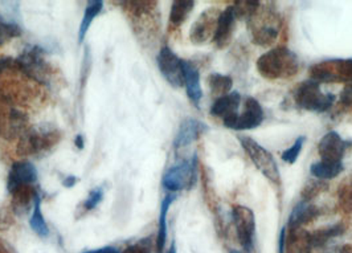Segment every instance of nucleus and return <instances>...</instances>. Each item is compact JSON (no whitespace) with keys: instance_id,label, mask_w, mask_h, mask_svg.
<instances>
[{"instance_id":"obj_41","label":"nucleus","mask_w":352,"mask_h":253,"mask_svg":"<svg viewBox=\"0 0 352 253\" xmlns=\"http://www.w3.org/2000/svg\"><path fill=\"white\" fill-rule=\"evenodd\" d=\"M229 253H247V252H241V251H236V250H230Z\"/></svg>"},{"instance_id":"obj_37","label":"nucleus","mask_w":352,"mask_h":253,"mask_svg":"<svg viewBox=\"0 0 352 253\" xmlns=\"http://www.w3.org/2000/svg\"><path fill=\"white\" fill-rule=\"evenodd\" d=\"M82 253H121L117 248L114 247H104V248H98V250H93V251H87Z\"/></svg>"},{"instance_id":"obj_24","label":"nucleus","mask_w":352,"mask_h":253,"mask_svg":"<svg viewBox=\"0 0 352 253\" xmlns=\"http://www.w3.org/2000/svg\"><path fill=\"white\" fill-rule=\"evenodd\" d=\"M102 8H104V3L101 0H93L87 4L84 16L81 20V24H80V30H78V43L84 41V38L88 34V30L90 28V24L101 14Z\"/></svg>"},{"instance_id":"obj_12","label":"nucleus","mask_w":352,"mask_h":253,"mask_svg":"<svg viewBox=\"0 0 352 253\" xmlns=\"http://www.w3.org/2000/svg\"><path fill=\"white\" fill-rule=\"evenodd\" d=\"M157 63L162 76L171 87L180 88L184 85L183 60L179 58L171 48L163 47L157 57Z\"/></svg>"},{"instance_id":"obj_10","label":"nucleus","mask_w":352,"mask_h":253,"mask_svg":"<svg viewBox=\"0 0 352 253\" xmlns=\"http://www.w3.org/2000/svg\"><path fill=\"white\" fill-rule=\"evenodd\" d=\"M232 219L244 252L252 253L256 237V220L253 211L244 206H236L232 211Z\"/></svg>"},{"instance_id":"obj_7","label":"nucleus","mask_w":352,"mask_h":253,"mask_svg":"<svg viewBox=\"0 0 352 253\" xmlns=\"http://www.w3.org/2000/svg\"><path fill=\"white\" fill-rule=\"evenodd\" d=\"M28 129V118L16 105L0 96V135L7 140L20 138Z\"/></svg>"},{"instance_id":"obj_33","label":"nucleus","mask_w":352,"mask_h":253,"mask_svg":"<svg viewBox=\"0 0 352 253\" xmlns=\"http://www.w3.org/2000/svg\"><path fill=\"white\" fill-rule=\"evenodd\" d=\"M104 199V190L101 187L94 188L90 191L88 198L84 201V208L87 211H91L100 206V203Z\"/></svg>"},{"instance_id":"obj_6","label":"nucleus","mask_w":352,"mask_h":253,"mask_svg":"<svg viewBox=\"0 0 352 253\" xmlns=\"http://www.w3.org/2000/svg\"><path fill=\"white\" fill-rule=\"evenodd\" d=\"M19 68L38 85H48L51 68L44 58V54L38 47H30L23 51L16 60Z\"/></svg>"},{"instance_id":"obj_11","label":"nucleus","mask_w":352,"mask_h":253,"mask_svg":"<svg viewBox=\"0 0 352 253\" xmlns=\"http://www.w3.org/2000/svg\"><path fill=\"white\" fill-rule=\"evenodd\" d=\"M264 121V110L261 104L253 98L248 97L241 114H234L224 120V126L232 130H252L260 126Z\"/></svg>"},{"instance_id":"obj_8","label":"nucleus","mask_w":352,"mask_h":253,"mask_svg":"<svg viewBox=\"0 0 352 253\" xmlns=\"http://www.w3.org/2000/svg\"><path fill=\"white\" fill-rule=\"evenodd\" d=\"M197 163L196 157L188 161H182L175 166L170 167L162 179V184L171 194L186 188H191L196 181Z\"/></svg>"},{"instance_id":"obj_26","label":"nucleus","mask_w":352,"mask_h":253,"mask_svg":"<svg viewBox=\"0 0 352 253\" xmlns=\"http://www.w3.org/2000/svg\"><path fill=\"white\" fill-rule=\"evenodd\" d=\"M195 1L192 0H176L171 6V12H170V23L174 27L182 25L191 11L194 10Z\"/></svg>"},{"instance_id":"obj_3","label":"nucleus","mask_w":352,"mask_h":253,"mask_svg":"<svg viewBox=\"0 0 352 253\" xmlns=\"http://www.w3.org/2000/svg\"><path fill=\"white\" fill-rule=\"evenodd\" d=\"M294 101L297 107L307 111L324 113L334 105L335 96L331 93H324L320 89V84L309 80L303 81L294 91Z\"/></svg>"},{"instance_id":"obj_4","label":"nucleus","mask_w":352,"mask_h":253,"mask_svg":"<svg viewBox=\"0 0 352 253\" xmlns=\"http://www.w3.org/2000/svg\"><path fill=\"white\" fill-rule=\"evenodd\" d=\"M239 141L244 151L247 153L248 157L250 158V161L258 168V171L265 178L272 183L278 184L281 182V174L278 170V164L272 155V153H269L264 146L260 145L249 137H240Z\"/></svg>"},{"instance_id":"obj_23","label":"nucleus","mask_w":352,"mask_h":253,"mask_svg":"<svg viewBox=\"0 0 352 253\" xmlns=\"http://www.w3.org/2000/svg\"><path fill=\"white\" fill-rule=\"evenodd\" d=\"M175 194H167L160 204V215H159L158 235H157V252L163 253L166 241H167V215L171 204L175 200Z\"/></svg>"},{"instance_id":"obj_29","label":"nucleus","mask_w":352,"mask_h":253,"mask_svg":"<svg viewBox=\"0 0 352 253\" xmlns=\"http://www.w3.org/2000/svg\"><path fill=\"white\" fill-rule=\"evenodd\" d=\"M338 200H339L340 208L344 212L352 214V175L347 177L340 183L338 188Z\"/></svg>"},{"instance_id":"obj_36","label":"nucleus","mask_w":352,"mask_h":253,"mask_svg":"<svg viewBox=\"0 0 352 253\" xmlns=\"http://www.w3.org/2000/svg\"><path fill=\"white\" fill-rule=\"evenodd\" d=\"M0 253H16L15 250L6 240L0 239Z\"/></svg>"},{"instance_id":"obj_42","label":"nucleus","mask_w":352,"mask_h":253,"mask_svg":"<svg viewBox=\"0 0 352 253\" xmlns=\"http://www.w3.org/2000/svg\"><path fill=\"white\" fill-rule=\"evenodd\" d=\"M340 253H347V252H346V250H342V251H340Z\"/></svg>"},{"instance_id":"obj_22","label":"nucleus","mask_w":352,"mask_h":253,"mask_svg":"<svg viewBox=\"0 0 352 253\" xmlns=\"http://www.w3.org/2000/svg\"><path fill=\"white\" fill-rule=\"evenodd\" d=\"M11 195H12V207L15 212L24 214L27 212V210H30L32 204H35L36 197L38 194L31 184H25V186L18 187L14 192H11Z\"/></svg>"},{"instance_id":"obj_21","label":"nucleus","mask_w":352,"mask_h":253,"mask_svg":"<svg viewBox=\"0 0 352 253\" xmlns=\"http://www.w3.org/2000/svg\"><path fill=\"white\" fill-rule=\"evenodd\" d=\"M241 102V94L239 91H230L228 94L216 98V101L212 104L211 114L214 117L227 120L229 117L239 113Z\"/></svg>"},{"instance_id":"obj_38","label":"nucleus","mask_w":352,"mask_h":253,"mask_svg":"<svg viewBox=\"0 0 352 253\" xmlns=\"http://www.w3.org/2000/svg\"><path fill=\"white\" fill-rule=\"evenodd\" d=\"M76 182H77V178L69 177V178H67V179L64 181V186H65L67 188H71V187H73V186L76 184Z\"/></svg>"},{"instance_id":"obj_27","label":"nucleus","mask_w":352,"mask_h":253,"mask_svg":"<svg viewBox=\"0 0 352 253\" xmlns=\"http://www.w3.org/2000/svg\"><path fill=\"white\" fill-rule=\"evenodd\" d=\"M30 226L34 230L36 235L40 236V237H48L50 236L48 224H47L45 217L41 212V198H40V195L36 197L32 217L30 219Z\"/></svg>"},{"instance_id":"obj_1","label":"nucleus","mask_w":352,"mask_h":253,"mask_svg":"<svg viewBox=\"0 0 352 253\" xmlns=\"http://www.w3.org/2000/svg\"><path fill=\"white\" fill-rule=\"evenodd\" d=\"M298 56L285 47L270 50L257 61V71L266 80H287L300 72Z\"/></svg>"},{"instance_id":"obj_2","label":"nucleus","mask_w":352,"mask_h":253,"mask_svg":"<svg viewBox=\"0 0 352 253\" xmlns=\"http://www.w3.org/2000/svg\"><path fill=\"white\" fill-rule=\"evenodd\" d=\"M252 40L261 47H269L276 43L281 30V18L274 8L260 3L258 8L248 18Z\"/></svg>"},{"instance_id":"obj_32","label":"nucleus","mask_w":352,"mask_h":253,"mask_svg":"<svg viewBox=\"0 0 352 253\" xmlns=\"http://www.w3.org/2000/svg\"><path fill=\"white\" fill-rule=\"evenodd\" d=\"M305 142H306L305 137H298L293 145L290 146L289 148H286L285 151H282V161L289 163V164H294L297 162Z\"/></svg>"},{"instance_id":"obj_35","label":"nucleus","mask_w":352,"mask_h":253,"mask_svg":"<svg viewBox=\"0 0 352 253\" xmlns=\"http://www.w3.org/2000/svg\"><path fill=\"white\" fill-rule=\"evenodd\" d=\"M340 102L344 107L352 109V84L346 85V88L340 93Z\"/></svg>"},{"instance_id":"obj_18","label":"nucleus","mask_w":352,"mask_h":253,"mask_svg":"<svg viewBox=\"0 0 352 253\" xmlns=\"http://www.w3.org/2000/svg\"><path fill=\"white\" fill-rule=\"evenodd\" d=\"M319 215H320V210L314 203L307 200H300L290 214L287 228H303V226L311 223Z\"/></svg>"},{"instance_id":"obj_34","label":"nucleus","mask_w":352,"mask_h":253,"mask_svg":"<svg viewBox=\"0 0 352 253\" xmlns=\"http://www.w3.org/2000/svg\"><path fill=\"white\" fill-rule=\"evenodd\" d=\"M122 253H151L148 241H138L135 244L129 245Z\"/></svg>"},{"instance_id":"obj_30","label":"nucleus","mask_w":352,"mask_h":253,"mask_svg":"<svg viewBox=\"0 0 352 253\" xmlns=\"http://www.w3.org/2000/svg\"><path fill=\"white\" fill-rule=\"evenodd\" d=\"M21 30L14 21H7L0 15V47L10 43L12 38L20 36Z\"/></svg>"},{"instance_id":"obj_14","label":"nucleus","mask_w":352,"mask_h":253,"mask_svg":"<svg viewBox=\"0 0 352 253\" xmlns=\"http://www.w3.org/2000/svg\"><path fill=\"white\" fill-rule=\"evenodd\" d=\"M220 16L219 8H208L195 21L190 37L195 44H204L208 40H213Z\"/></svg>"},{"instance_id":"obj_31","label":"nucleus","mask_w":352,"mask_h":253,"mask_svg":"<svg viewBox=\"0 0 352 253\" xmlns=\"http://www.w3.org/2000/svg\"><path fill=\"white\" fill-rule=\"evenodd\" d=\"M327 188H329V186H327V183H324V181L316 179V181L309 182L302 191V200L311 201Z\"/></svg>"},{"instance_id":"obj_40","label":"nucleus","mask_w":352,"mask_h":253,"mask_svg":"<svg viewBox=\"0 0 352 253\" xmlns=\"http://www.w3.org/2000/svg\"><path fill=\"white\" fill-rule=\"evenodd\" d=\"M167 253H176L175 243H173V244H171V247L168 248V251H167Z\"/></svg>"},{"instance_id":"obj_25","label":"nucleus","mask_w":352,"mask_h":253,"mask_svg":"<svg viewBox=\"0 0 352 253\" xmlns=\"http://www.w3.org/2000/svg\"><path fill=\"white\" fill-rule=\"evenodd\" d=\"M311 174L320 181L334 179L343 171V162L334 163L326 161H318L311 166Z\"/></svg>"},{"instance_id":"obj_13","label":"nucleus","mask_w":352,"mask_h":253,"mask_svg":"<svg viewBox=\"0 0 352 253\" xmlns=\"http://www.w3.org/2000/svg\"><path fill=\"white\" fill-rule=\"evenodd\" d=\"M350 146L351 142L344 141L336 131L326 133L318 144V153H319L320 161L342 162Z\"/></svg>"},{"instance_id":"obj_15","label":"nucleus","mask_w":352,"mask_h":253,"mask_svg":"<svg viewBox=\"0 0 352 253\" xmlns=\"http://www.w3.org/2000/svg\"><path fill=\"white\" fill-rule=\"evenodd\" d=\"M37 181V170L34 163L28 161H19L14 163L10 175H8V183L7 188L8 192H14L20 186L25 184H34Z\"/></svg>"},{"instance_id":"obj_16","label":"nucleus","mask_w":352,"mask_h":253,"mask_svg":"<svg viewBox=\"0 0 352 253\" xmlns=\"http://www.w3.org/2000/svg\"><path fill=\"white\" fill-rule=\"evenodd\" d=\"M236 12L233 7H227L224 11L220 12L219 21H217V28L213 37V43L216 44L217 48L223 50L228 47L233 37L234 32V24H236Z\"/></svg>"},{"instance_id":"obj_28","label":"nucleus","mask_w":352,"mask_h":253,"mask_svg":"<svg viewBox=\"0 0 352 253\" xmlns=\"http://www.w3.org/2000/svg\"><path fill=\"white\" fill-rule=\"evenodd\" d=\"M208 85L213 96L223 97L226 94L230 93V89L233 87V80L226 76V74H220V73H212L208 77Z\"/></svg>"},{"instance_id":"obj_19","label":"nucleus","mask_w":352,"mask_h":253,"mask_svg":"<svg viewBox=\"0 0 352 253\" xmlns=\"http://www.w3.org/2000/svg\"><path fill=\"white\" fill-rule=\"evenodd\" d=\"M285 253H313L310 232L303 228L286 230Z\"/></svg>"},{"instance_id":"obj_39","label":"nucleus","mask_w":352,"mask_h":253,"mask_svg":"<svg viewBox=\"0 0 352 253\" xmlns=\"http://www.w3.org/2000/svg\"><path fill=\"white\" fill-rule=\"evenodd\" d=\"M76 146L81 150V148H84V137L82 135H77V138H76Z\"/></svg>"},{"instance_id":"obj_17","label":"nucleus","mask_w":352,"mask_h":253,"mask_svg":"<svg viewBox=\"0 0 352 253\" xmlns=\"http://www.w3.org/2000/svg\"><path fill=\"white\" fill-rule=\"evenodd\" d=\"M206 130H207V125L197 120H194V118L184 120L177 130L175 141H174L176 150L194 144L195 141L199 140L200 135Z\"/></svg>"},{"instance_id":"obj_9","label":"nucleus","mask_w":352,"mask_h":253,"mask_svg":"<svg viewBox=\"0 0 352 253\" xmlns=\"http://www.w3.org/2000/svg\"><path fill=\"white\" fill-rule=\"evenodd\" d=\"M58 133L56 131H40L32 127H28L19 141L18 153L20 155L30 157L40 154L44 150L51 148L58 142Z\"/></svg>"},{"instance_id":"obj_20","label":"nucleus","mask_w":352,"mask_h":253,"mask_svg":"<svg viewBox=\"0 0 352 253\" xmlns=\"http://www.w3.org/2000/svg\"><path fill=\"white\" fill-rule=\"evenodd\" d=\"M183 72H184V87L187 91V96L194 102L195 107H199L200 100L203 97L199 69L194 63L183 60Z\"/></svg>"},{"instance_id":"obj_5","label":"nucleus","mask_w":352,"mask_h":253,"mask_svg":"<svg viewBox=\"0 0 352 253\" xmlns=\"http://www.w3.org/2000/svg\"><path fill=\"white\" fill-rule=\"evenodd\" d=\"M311 80L317 82L352 84V58H334L314 64L310 68Z\"/></svg>"}]
</instances>
